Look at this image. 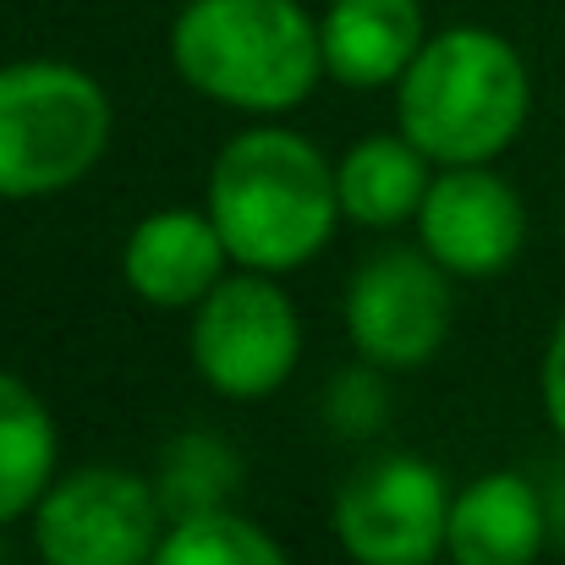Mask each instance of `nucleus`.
<instances>
[{
  "instance_id": "obj_19",
  "label": "nucleus",
  "mask_w": 565,
  "mask_h": 565,
  "mask_svg": "<svg viewBox=\"0 0 565 565\" xmlns=\"http://www.w3.org/2000/svg\"><path fill=\"white\" fill-rule=\"evenodd\" d=\"M544 505H550V533L565 544V467L550 478V489H544Z\"/></svg>"
},
{
  "instance_id": "obj_1",
  "label": "nucleus",
  "mask_w": 565,
  "mask_h": 565,
  "mask_svg": "<svg viewBox=\"0 0 565 565\" xmlns=\"http://www.w3.org/2000/svg\"><path fill=\"white\" fill-rule=\"evenodd\" d=\"M209 220L220 225L231 264L286 275L330 242L341 220V188L302 132L247 127L209 171Z\"/></svg>"
},
{
  "instance_id": "obj_13",
  "label": "nucleus",
  "mask_w": 565,
  "mask_h": 565,
  "mask_svg": "<svg viewBox=\"0 0 565 565\" xmlns=\"http://www.w3.org/2000/svg\"><path fill=\"white\" fill-rule=\"evenodd\" d=\"M428 154L401 132V138H363L358 149H347V160L335 166V188H341V214L358 225H406L417 220L423 198L434 188L428 177Z\"/></svg>"
},
{
  "instance_id": "obj_15",
  "label": "nucleus",
  "mask_w": 565,
  "mask_h": 565,
  "mask_svg": "<svg viewBox=\"0 0 565 565\" xmlns=\"http://www.w3.org/2000/svg\"><path fill=\"white\" fill-rule=\"evenodd\" d=\"M242 467H236V450L214 434H177L160 456V478H154V494H160V511L166 522H188V516H209V511H225V494L236 489Z\"/></svg>"
},
{
  "instance_id": "obj_12",
  "label": "nucleus",
  "mask_w": 565,
  "mask_h": 565,
  "mask_svg": "<svg viewBox=\"0 0 565 565\" xmlns=\"http://www.w3.org/2000/svg\"><path fill=\"white\" fill-rule=\"evenodd\" d=\"M324 72L347 88H384L401 83L417 61L423 39V6L417 0H330L319 22Z\"/></svg>"
},
{
  "instance_id": "obj_14",
  "label": "nucleus",
  "mask_w": 565,
  "mask_h": 565,
  "mask_svg": "<svg viewBox=\"0 0 565 565\" xmlns=\"http://www.w3.org/2000/svg\"><path fill=\"white\" fill-rule=\"evenodd\" d=\"M55 483V417L11 369H0V527L28 516Z\"/></svg>"
},
{
  "instance_id": "obj_10",
  "label": "nucleus",
  "mask_w": 565,
  "mask_h": 565,
  "mask_svg": "<svg viewBox=\"0 0 565 565\" xmlns=\"http://www.w3.org/2000/svg\"><path fill=\"white\" fill-rule=\"evenodd\" d=\"M231 247L220 225L192 209H160L143 214L121 247V275L149 308H198L225 280Z\"/></svg>"
},
{
  "instance_id": "obj_18",
  "label": "nucleus",
  "mask_w": 565,
  "mask_h": 565,
  "mask_svg": "<svg viewBox=\"0 0 565 565\" xmlns=\"http://www.w3.org/2000/svg\"><path fill=\"white\" fill-rule=\"evenodd\" d=\"M544 412H550L555 434L565 439V313L550 335V352H544Z\"/></svg>"
},
{
  "instance_id": "obj_8",
  "label": "nucleus",
  "mask_w": 565,
  "mask_h": 565,
  "mask_svg": "<svg viewBox=\"0 0 565 565\" xmlns=\"http://www.w3.org/2000/svg\"><path fill=\"white\" fill-rule=\"evenodd\" d=\"M450 269L428 247H384L347 286V335L374 369H417L450 335Z\"/></svg>"
},
{
  "instance_id": "obj_3",
  "label": "nucleus",
  "mask_w": 565,
  "mask_h": 565,
  "mask_svg": "<svg viewBox=\"0 0 565 565\" xmlns=\"http://www.w3.org/2000/svg\"><path fill=\"white\" fill-rule=\"evenodd\" d=\"M533 105L522 55L489 28L434 33L401 77V132L434 166H489Z\"/></svg>"
},
{
  "instance_id": "obj_5",
  "label": "nucleus",
  "mask_w": 565,
  "mask_h": 565,
  "mask_svg": "<svg viewBox=\"0 0 565 565\" xmlns=\"http://www.w3.org/2000/svg\"><path fill=\"white\" fill-rule=\"evenodd\" d=\"M302 358V324L291 297L264 275H225L192 308V369L225 401L275 395Z\"/></svg>"
},
{
  "instance_id": "obj_9",
  "label": "nucleus",
  "mask_w": 565,
  "mask_h": 565,
  "mask_svg": "<svg viewBox=\"0 0 565 565\" xmlns=\"http://www.w3.org/2000/svg\"><path fill=\"white\" fill-rule=\"evenodd\" d=\"M417 236L423 247L467 280L500 275L527 236V209L505 177L489 166H445L417 209Z\"/></svg>"
},
{
  "instance_id": "obj_11",
  "label": "nucleus",
  "mask_w": 565,
  "mask_h": 565,
  "mask_svg": "<svg viewBox=\"0 0 565 565\" xmlns=\"http://www.w3.org/2000/svg\"><path fill=\"white\" fill-rule=\"evenodd\" d=\"M550 539L544 489L522 472H483L450 500V544L456 565H533Z\"/></svg>"
},
{
  "instance_id": "obj_7",
  "label": "nucleus",
  "mask_w": 565,
  "mask_h": 565,
  "mask_svg": "<svg viewBox=\"0 0 565 565\" xmlns=\"http://www.w3.org/2000/svg\"><path fill=\"white\" fill-rule=\"evenodd\" d=\"M450 489L423 456L390 450L335 494V539L358 565H439L450 544Z\"/></svg>"
},
{
  "instance_id": "obj_6",
  "label": "nucleus",
  "mask_w": 565,
  "mask_h": 565,
  "mask_svg": "<svg viewBox=\"0 0 565 565\" xmlns=\"http://www.w3.org/2000/svg\"><path fill=\"white\" fill-rule=\"evenodd\" d=\"M166 527L154 483L127 467H77L33 505L44 565H149Z\"/></svg>"
},
{
  "instance_id": "obj_2",
  "label": "nucleus",
  "mask_w": 565,
  "mask_h": 565,
  "mask_svg": "<svg viewBox=\"0 0 565 565\" xmlns=\"http://www.w3.org/2000/svg\"><path fill=\"white\" fill-rule=\"evenodd\" d=\"M182 83L231 110L275 116L324 77L319 22L297 0H188L171 22Z\"/></svg>"
},
{
  "instance_id": "obj_17",
  "label": "nucleus",
  "mask_w": 565,
  "mask_h": 565,
  "mask_svg": "<svg viewBox=\"0 0 565 565\" xmlns=\"http://www.w3.org/2000/svg\"><path fill=\"white\" fill-rule=\"evenodd\" d=\"M324 412H330L335 434H347V439H358V434H374V428H384L390 395H384V379L374 374V363H369V369H347V374H335V384H330V401H324Z\"/></svg>"
},
{
  "instance_id": "obj_20",
  "label": "nucleus",
  "mask_w": 565,
  "mask_h": 565,
  "mask_svg": "<svg viewBox=\"0 0 565 565\" xmlns=\"http://www.w3.org/2000/svg\"><path fill=\"white\" fill-rule=\"evenodd\" d=\"M439 565H456V561H439Z\"/></svg>"
},
{
  "instance_id": "obj_16",
  "label": "nucleus",
  "mask_w": 565,
  "mask_h": 565,
  "mask_svg": "<svg viewBox=\"0 0 565 565\" xmlns=\"http://www.w3.org/2000/svg\"><path fill=\"white\" fill-rule=\"evenodd\" d=\"M149 565H291V555L247 516L236 511H209L171 522Z\"/></svg>"
},
{
  "instance_id": "obj_4",
  "label": "nucleus",
  "mask_w": 565,
  "mask_h": 565,
  "mask_svg": "<svg viewBox=\"0 0 565 565\" xmlns=\"http://www.w3.org/2000/svg\"><path fill=\"white\" fill-rule=\"evenodd\" d=\"M110 143V94L66 61L0 66V198L83 182Z\"/></svg>"
}]
</instances>
